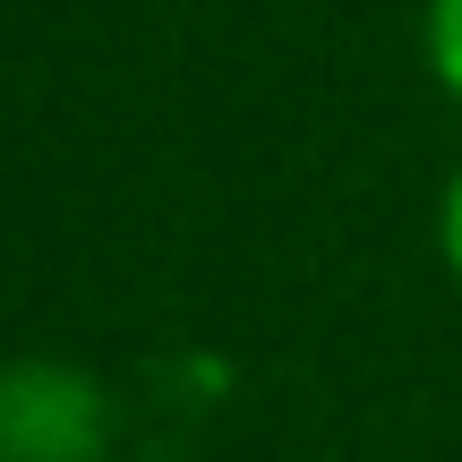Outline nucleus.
Segmentation results:
<instances>
[{
    "mask_svg": "<svg viewBox=\"0 0 462 462\" xmlns=\"http://www.w3.org/2000/svg\"><path fill=\"white\" fill-rule=\"evenodd\" d=\"M437 257H446V274L462 282V171L446 180V206H437Z\"/></svg>",
    "mask_w": 462,
    "mask_h": 462,
    "instance_id": "3",
    "label": "nucleus"
},
{
    "mask_svg": "<svg viewBox=\"0 0 462 462\" xmlns=\"http://www.w3.org/2000/svg\"><path fill=\"white\" fill-rule=\"evenodd\" d=\"M420 51H429V78L462 103V0H429V17H420Z\"/></svg>",
    "mask_w": 462,
    "mask_h": 462,
    "instance_id": "2",
    "label": "nucleus"
},
{
    "mask_svg": "<svg viewBox=\"0 0 462 462\" xmlns=\"http://www.w3.org/2000/svg\"><path fill=\"white\" fill-rule=\"evenodd\" d=\"M112 411L103 385L69 360H9L0 368V462H103Z\"/></svg>",
    "mask_w": 462,
    "mask_h": 462,
    "instance_id": "1",
    "label": "nucleus"
}]
</instances>
